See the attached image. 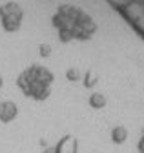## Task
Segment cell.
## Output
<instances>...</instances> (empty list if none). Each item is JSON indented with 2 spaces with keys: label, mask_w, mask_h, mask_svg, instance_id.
Wrapping results in <instances>:
<instances>
[{
  "label": "cell",
  "mask_w": 144,
  "mask_h": 153,
  "mask_svg": "<svg viewBox=\"0 0 144 153\" xmlns=\"http://www.w3.org/2000/svg\"><path fill=\"white\" fill-rule=\"evenodd\" d=\"M51 24L59 31V38L62 42L88 40L97 33V24L93 18L84 9L71 4L59 6L57 13L51 18Z\"/></svg>",
  "instance_id": "6da1fadb"
},
{
  "label": "cell",
  "mask_w": 144,
  "mask_h": 153,
  "mask_svg": "<svg viewBox=\"0 0 144 153\" xmlns=\"http://www.w3.org/2000/svg\"><path fill=\"white\" fill-rule=\"evenodd\" d=\"M55 80L53 73L39 64H33L27 69H24L19 79H16V86L20 88V91L26 95V97L33 99V100H46L51 95V84Z\"/></svg>",
  "instance_id": "7a4b0ae2"
},
{
  "label": "cell",
  "mask_w": 144,
  "mask_h": 153,
  "mask_svg": "<svg viewBox=\"0 0 144 153\" xmlns=\"http://www.w3.org/2000/svg\"><path fill=\"white\" fill-rule=\"evenodd\" d=\"M24 20V9L19 2H6L0 6V24L6 33H16Z\"/></svg>",
  "instance_id": "3957f363"
},
{
  "label": "cell",
  "mask_w": 144,
  "mask_h": 153,
  "mask_svg": "<svg viewBox=\"0 0 144 153\" xmlns=\"http://www.w3.org/2000/svg\"><path fill=\"white\" fill-rule=\"evenodd\" d=\"M19 115V108L13 100H0V122L9 124L16 119Z\"/></svg>",
  "instance_id": "277c9868"
},
{
  "label": "cell",
  "mask_w": 144,
  "mask_h": 153,
  "mask_svg": "<svg viewBox=\"0 0 144 153\" xmlns=\"http://www.w3.org/2000/svg\"><path fill=\"white\" fill-rule=\"evenodd\" d=\"M77 151H79V140L71 135L62 137L55 146V153H77Z\"/></svg>",
  "instance_id": "5b68a950"
},
{
  "label": "cell",
  "mask_w": 144,
  "mask_h": 153,
  "mask_svg": "<svg viewBox=\"0 0 144 153\" xmlns=\"http://www.w3.org/2000/svg\"><path fill=\"white\" fill-rule=\"evenodd\" d=\"M110 137H111V140L115 144H122V142H126V139H128V129H126L124 126H115L111 129Z\"/></svg>",
  "instance_id": "8992f818"
},
{
  "label": "cell",
  "mask_w": 144,
  "mask_h": 153,
  "mask_svg": "<svg viewBox=\"0 0 144 153\" xmlns=\"http://www.w3.org/2000/svg\"><path fill=\"white\" fill-rule=\"evenodd\" d=\"M89 106L93 109H102L106 106V97L100 95V93H93L91 97H89Z\"/></svg>",
  "instance_id": "52a82bcc"
},
{
  "label": "cell",
  "mask_w": 144,
  "mask_h": 153,
  "mask_svg": "<svg viewBox=\"0 0 144 153\" xmlns=\"http://www.w3.org/2000/svg\"><path fill=\"white\" fill-rule=\"evenodd\" d=\"M66 76H68V80H71V82H77V80H80V71H79L77 68H71V69H68Z\"/></svg>",
  "instance_id": "ba28073f"
},
{
  "label": "cell",
  "mask_w": 144,
  "mask_h": 153,
  "mask_svg": "<svg viewBox=\"0 0 144 153\" xmlns=\"http://www.w3.org/2000/svg\"><path fill=\"white\" fill-rule=\"evenodd\" d=\"M40 55L42 56H49V53H51V46H48V44H40Z\"/></svg>",
  "instance_id": "9c48e42d"
},
{
  "label": "cell",
  "mask_w": 144,
  "mask_h": 153,
  "mask_svg": "<svg viewBox=\"0 0 144 153\" xmlns=\"http://www.w3.org/2000/svg\"><path fill=\"white\" fill-rule=\"evenodd\" d=\"M137 151L139 153H144V135L139 139V142H137Z\"/></svg>",
  "instance_id": "30bf717a"
},
{
  "label": "cell",
  "mask_w": 144,
  "mask_h": 153,
  "mask_svg": "<svg viewBox=\"0 0 144 153\" xmlns=\"http://www.w3.org/2000/svg\"><path fill=\"white\" fill-rule=\"evenodd\" d=\"M42 153H55V146H48Z\"/></svg>",
  "instance_id": "8fae6325"
},
{
  "label": "cell",
  "mask_w": 144,
  "mask_h": 153,
  "mask_svg": "<svg viewBox=\"0 0 144 153\" xmlns=\"http://www.w3.org/2000/svg\"><path fill=\"white\" fill-rule=\"evenodd\" d=\"M2 84H4V80H2V76H0V88H2Z\"/></svg>",
  "instance_id": "7c38bea8"
}]
</instances>
